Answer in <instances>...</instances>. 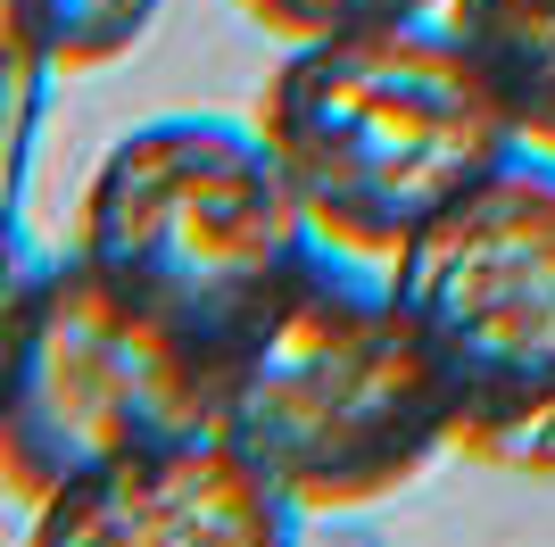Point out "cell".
I'll return each instance as SVG.
<instances>
[{
	"label": "cell",
	"instance_id": "cell-1",
	"mask_svg": "<svg viewBox=\"0 0 555 547\" xmlns=\"http://www.w3.org/2000/svg\"><path fill=\"white\" fill-rule=\"evenodd\" d=\"M257 133L332 250L390 257L415 225L531 150L456 25L382 17L315 34L266 75Z\"/></svg>",
	"mask_w": 555,
	"mask_h": 547
},
{
	"label": "cell",
	"instance_id": "cell-2",
	"mask_svg": "<svg viewBox=\"0 0 555 547\" xmlns=\"http://www.w3.org/2000/svg\"><path fill=\"white\" fill-rule=\"evenodd\" d=\"M216 432L291 506H365L448 448V382L390 282L315 257L216 357Z\"/></svg>",
	"mask_w": 555,
	"mask_h": 547
},
{
	"label": "cell",
	"instance_id": "cell-3",
	"mask_svg": "<svg viewBox=\"0 0 555 547\" xmlns=\"http://www.w3.org/2000/svg\"><path fill=\"white\" fill-rule=\"evenodd\" d=\"M75 257H92L191 348L224 357L324 257V232L266 133L224 116H158L100 158Z\"/></svg>",
	"mask_w": 555,
	"mask_h": 547
},
{
	"label": "cell",
	"instance_id": "cell-4",
	"mask_svg": "<svg viewBox=\"0 0 555 547\" xmlns=\"http://www.w3.org/2000/svg\"><path fill=\"white\" fill-rule=\"evenodd\" d=\"M382 282L448 382V448L555 481V158L514 150L406 232Z\"/></svg>",
	"mask_w": 555,
	"mask_h": 547
},
{
	"label": "cell",
	"instance_id": "cell-5",
	"mask_svg": "<svg viewBox=\"0 0 555 547\" xmlns=\"http://www.w3.org/2000/svg\"><path fill=\"white\" fill-rule=\"evenodd\" d=\"M216 432V357L116 291L92 257L34 266L0 365V481L50 498L133 448Z\"/></svg>",
	"mask_w": 555,
	"mask_h": 547
},
{
	"label": "cell",
	"instance_id": "cell-6",
	"mask_svg": "<svg viewBox=\"0 0 555 547\" xmlns=\"http://www.w3.org/2000/svg\"><path fill=\"white\" fill-rule=\"evenodd\" d=\"M291 523H299V506L224 432L133 448L67 489H50L34 514L42 539H116V547H266L291 539Z\"/></svg>",
	"mask_w": 555,
	"mask_h": 547
},
{
	"label": "cell",
	"instance_id": "cell-7",
	"mask_svg": "<svg viewBox=\"0 0 555 547\" xmlns=\"http://www.w3.org/2000/svg\"><path fill=\"white\" fill-rule=\"evenodd\" d=\"M448 25L506 91L522 141L555 158V0H448Z\"/></svg>",
	"mask_w": 555,
	"mask_h": 547
},
{
	"label": "cell",
	"instance_id": "cell-8",
	"mask_svg": "<svg viewBox=\"0 0 555 547\" xmlns=\"http://www.w3.org/2000/svg\"><path fill=\"white\" fill-rule=\"evenodd\" d=\"M158 0H0V34L34 67H108L150 34Z\"/></svg>",
	"mask_w": 555,
	"mask_h": 547
},
{
	"label": "cell",
	"instance_id": "cell-9",
	"mask_svg": "<svg viewBox=\"0 0 555 547\" xmlns=\"http://www.w3.org/2000/svg\"><path fill=\"white\" fill-rule=\"evenodd\" d=\"M266 34L315 42V34H348V25H382V17H423L431 0H241Z\"/></svg>",
	"mask_w": 555,
	"mask_h": 547
},
{
	"label": "cell",
	"instance_id": "cell-10",
	"mask_svg": "<svg viewBox=\"0 0 555 547\" xmlns=\"http://www.w3.org/2000/svg\"><path fill=\"white\" fill-rule=\"evenodd\" d=\"M25 282H34V266H25V241H17V225L0 216V365H9V341H17Z\"/></svg>",
	"mask_w": 555,
	"mask_h": 547
}]
</instances>
